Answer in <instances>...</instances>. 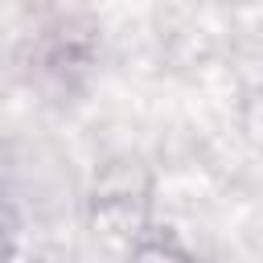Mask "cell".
Masks as SVG:
<instances>
[{"mask_svg": "<svg viewBox=\"0 0 263 263\" xmlns=\"http://www.w3.org/2000/svg\"><path fill=\"white\" fill-rule=\"evenodd\" d=\"M4 238H8V222H4V210H0V263H4V251H8Z\"/></svg>", "mask_w": 263, "mask_h": 263, "instance_id": "1", "label": "cell"}]
</instances>
